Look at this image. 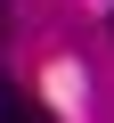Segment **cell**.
I'll use <instances>...</instances> for the list:
<instances>
[{"label": "cell", "mask_w": 114, "mask_h": 123, "mask_svg": "<svg viewBox=\"0 0 114 123\" xmlns=\"http://www.w3.org/2000/svg\"><path fill=\"white\" fill-rule=\"evenodd\" d=\"M0 123H49V107H41L33 90H16L8 74H0Z\"/></svg>", "instance_id": "obj_1"}, {"label": "cell", "mask_w": 114, "mask_h": 123, "mask_svg": "<svg viewBox=\"0 0 114 123\" xmlns=\"http://www.w3.org/2000/svg\"><path fill=\"white\" fill-rule=\"evenodd\" d=\"M0 41H8V0H0Z\"/></svg>", "instance_id": "obj_2"}]
</instances>
